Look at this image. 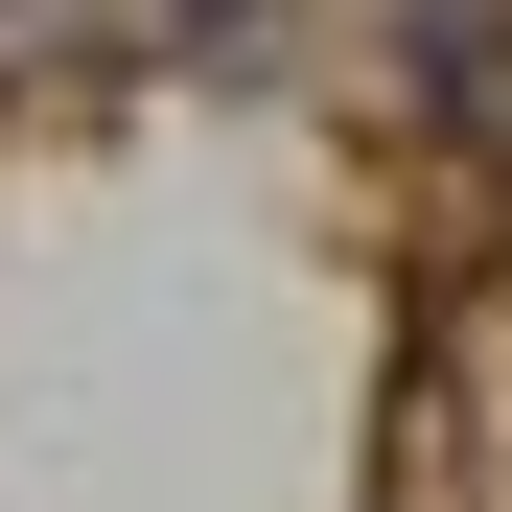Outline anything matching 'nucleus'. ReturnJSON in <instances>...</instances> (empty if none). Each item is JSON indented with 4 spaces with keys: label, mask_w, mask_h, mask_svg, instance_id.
Wrapping results in <instances>:
<instances>
[{
    "label": "nucleus",
    "mask_w": 512,
    "mask_h": 512,
    "mask_svg": "<svg viewBox=\"0 0 512 512\" xmlns=\"http://www.w3.org/2000/svg\"><path fill=\"white\" fill-rule=\"evenodd\" d=\"M163 24H210V70H233V47H256V24H280V0H163Z\"/></svg>",
    "instance_id": "1"
}]
</instances>
